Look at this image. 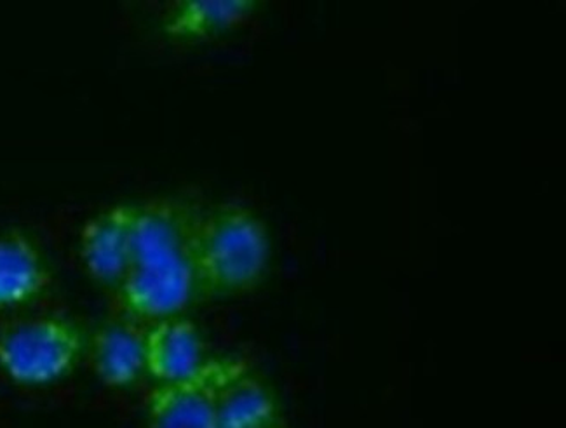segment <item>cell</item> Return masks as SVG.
Here are the masks:
<instances>
[{
  "label": "cell",
  "instance_id": "obj_2",
  "mask_svg": "<svg viewBox=\"0 0 566 428\" xmlns=\"http://www.w3.org/2000/svg\"><path fill=\"white\" fill-rule=\"evenodd\" d=\"M271 258L268 227L255 211L222 202L202 210L193 235L199 295L234 297L262 282Z\"/></svg>",
  "mask_w": 566,
  "mask_h": 428
},
{
  "label": "cell",
  "instance_id": "obj_6",
  "mask_svg": "<svg viewBox=\"0 0 566 428\" xmlns=\"http://www.w3.org/2000/svg\"><path fill=\"white\" fill-rule=\"evenodd\" d=\"M205 359V343L198 325L189 319H160L145 333V371L159 383L180 382L192 376Z\"/></svg>",
  "mask_w": 566,
  "mask_h": 428
},
{
  "label": "cell",
  "instance_id": "obj_11",
  "mask_svg": "<svg viewBox=\"0 0 566 428\" xmlns=\"http://www.w3.org/2000/svg\"><path fill=\"white\" fill-rule=\"evenodd\" d=\"M272 428H281L280 425H275V427H272Z\"/></svg>",
  "mask_w": 566,
  "mask_h": 428
},
{
  "label": "cell",
  "instance_id": "obj_3",
  "mask_svg": "<svg viewBox=\"0 0 566 428\" xmlns=\"http://www.w3.org/2000/svg\"><path fill=\"white\" fill-rule=\"evenodd\" d=\"M83 334L54 315L21 319L0 330V371L25 387H44L71 375L83 355Z\"/></svg>",
  "mask_w": 566,
  "mask_h": 428
},
{
  "label": "cell",
  "instance_id": "obj_7",
  "mask_svg": "<svg viewBox=\"0 0 566 428\" xmlns=\"http://www.w3.org/2000/svg\"><path fill=\"white\" fill-rule=\"evenodd\" d=\"M145 333L135 321L112 322L91 340L90 361L96 378L111 388L135 385L145 371Z\"/></svg>",
  "mask_w": 566,
  "mask_h": 428
},
{
  "label": "cell",
  "instance_id": "obj_5",
  "mask_svg": "<svg viewBox=\"0 0 566 428\" xmlns=\"http://www.w3.org/2000/svg\"><path fill=\"white\" fill-rule=\"evenodd\" d=\"M135 206H112L84 225L78 255L86 272L99 285L119 288L132 267Z\"/></svg>",
  "mask_w": 566,
  "mask_h": 428
},
{
  "label": "cell",
  "instance_id": "obj_10",
  "mask_svg": "<svg viewBox=\"0 0 566 428\" xmlns=\"http://www.w3.org/2000/svg\"><path fill=\"white\" fill-rule=\"evenodd\" d=\"M256 8L255 0H184L169 11L163 32L181 42L217 38L247 23Z\"/></svg>",
  "mask_w": 566,
  "mask_h": 428
},
{
  "label": "cell",
  "instance_id": "obj_4",
  "mask_svg": "<svg viewBox=\"0 0 566 428\" xmlns=\"http://www.w3.org/2000/svg\"><path fill=\"white\" fill-rule=\"evenodd\" d=\"M235 359H206L189 378L159 383L147 397L148 428H220L217 394Z\"/></svg>",
  "mask_w": 566,
  "mask_h": 428
},
{
  "label": "cell",
  "instance_id": "obj_8",
  "mask_svg": "<svg viewBox=\"0 0 566 428\" xmlns=\"http://www.w3.org/2000/svg\"><path fill=\"white\" fill-rule=\"evenodd\" d=\"M51 282L41 249L25 234L0 235V312L38 300Z\"/></svg>",
  "mask_w": 566,
  "mask_h": 428
},
{
  "label": "cell",
  "instance_id": "obj_9",
  "mask_svg": "<svg viewBox=\"0 0 566 428\" xmlns=\"http://www.w3.org/2000/svg\"><path fill=\"white\" fill-rule=\"evenodd\" d=\"M217 416L220 428H272L277 421V404L259 376L251 373L244 361L223 379L217 394Z\"/></svg>",
  "mask_w": 566,
  "mask_h": 428
},
{
  "label": "cell",
  "instance_id": "obj_1",
  "mask_svg": "<svg viewBox=\"0 0 566 428\" xmlns=\"http://www.w3.org/2000/svg\"><path fill=\"white\" fill-rule=\"evenodd\" d=\"M201 211L177 197L135 206L132 267L117 289L124 312L136 321L175 318L198 297L193 235Z\"/></svg>",
  "mask_w": 566,
  "mask_h": 428
}]
</instances>
